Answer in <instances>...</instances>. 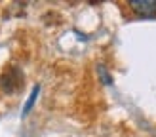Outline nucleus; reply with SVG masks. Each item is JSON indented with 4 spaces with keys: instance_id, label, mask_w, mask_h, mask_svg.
Wrapping results in <instances>:
<instances>
[{
    "instance_id": "f257e3e1",
    "label": "nucleus",
    "mask_w": 156,
    "mask_h": 137,
    "mask_svg": "<svg viewBox=\"0 0 156 137\" xmlns=\"http://www.w3.org/2000/svg\"><path fill=\"white\" fill-rule=\"evenodd\" d=\"M23 82V74L19 72V68H8V71L0 76V86H2V90L6 91V93H13L15 90L19 88V84Z\"/></svg>"
},
{
    "instance_id": "f03ea898",
    "label": "nucleus",
    "mask_w": 156,
    "mask_h": 137,
    "mask_svg": "<svg viewBox=\"0 0 156 137\" xmlns=\"http://www.w3.org/2000/svg\"><path fill=\"white\" fill-rule=\"evenodd\" d=\"M129 8L141 15L156 13V0H129Z\"/></svg>"
},
{
    "instance_id": "20e7f679",
    "label": "nucleus",
    "mask_w": 156,
    "mask_h": 137,
    "mask_svg": "<svg viewBox=\"0 0 156 137\" xmlns=\"http://www.w3.org/2000/svg\"><path fill=\"white\" fill-rule=\"evenodd\" d=\"M97 74H99L101 82H103L105 86H111V84H112V76L108 74V71H107L105 65H97Z\"/></svg>"
},
{
    "instance_id": "7ed1b4c3",
    "label": "nucleus",
    "mask_w": 156,
    "mask_h": 137,
    "mask_svg": "<svg viewBox=\"0 0 156 137\" xmlns=\"http://www.w3.org/2000/svg\"><path fill=\"white\" fill-rule=\"evenodd\" d=\"M38 93H40V86H36L33 88V91H30V95H29V99H27V103H25V107H23V116H27V114L30 112V109L34 107V103H36V97H38Z\"/></svg>"
}]
</instances>
